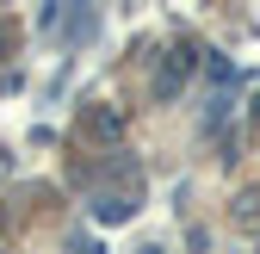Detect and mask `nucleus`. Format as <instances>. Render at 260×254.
<instances>
[{
	"label": "nucleus",
	"mask_w": 260,
	"mask_h": 254,
	"mask_svg": "<svg viewBox=\"0 0 260 254\" xmlns=\"http://www.w3.org/2000/svg\"><path fill=\"white\" fill-rule=\"evenodd\" d=\"M192 62H199L192 50H174V56H168V69L155 75V93H161V100H174V93L186 87V75H192Z\"/></svg>",
	"instance_id": "f257e3e1"
},
{
	"label": "nucleus",
	"mask_w": 260,
	"mask_h": 254,
	"mask_svg": "<svg viewBox=\"0 0 260 254\" xmlns=\"http://www.w3.org/2000/svg\"><path fill=\"white\" fill-rule=\"evenodd\" d=\"M130 211H137V199H124V193H118V199L106 193L100 205H93V217H100V224H124V217H130Z\"/></svg>",
	"instance_id": "f03ea898"
},
{
	"label": "nucleus",
	"mask_w": 260,
	"mask_h": 254,
	"mask_svg": "<svg viewBox=\"0 0 260 254\" xmlns=\"http://www.w3.org/2000/svg\"><path fill=\"white\" fill-rule=\"evenodd\" d=\"M236 224H242V230L260 224V193H242V199H236Z\"/></svg>",
	"instance_id": "7ed1b4c3"
},
{
	"label": "nucleus",
	"mask_w": 260,
	"mask_h": 254,
	"mask_svg": "<svg viewBox=\"0 0 260 254\" xmlns=\"http://www.w3.org/2000/svg\"><path fill=\"white\" fill-rule=\"evenodd\" d=\"M87 131L93 137H118V112H87Z\"/></svg>",
	"instance_id": "20e7f679"
},
{
	"label": "nucleus",
	"mask_w": 260,
	"mask_h": 254,
	"mask_svg": "<svg viewBox=\"0 0 260 254\" xmlns=\"http://www.w3.org/2000/svg\"><path fill=\"white\" fill-rule=\"evenodd\" d=\"M205 75H211V81H236V69H230L223 56H211V62H205Z\"/></svg>",
	"instance_id": "39448f33"
},
{
	"label": "nucleus",
	"mask_w": 260,
	"mask_h": 254,
	"mask_svg": "<svg viewBox=\"0 0 260 254\" xmlns=\"http://www.w3.org/2000/svg\"><path fill=\"white\" fill-rule=\"evenodd\" d=\"M137 254H161V248H155V242H149V248H137Z\"/></svg>",
	"instance_id": "423d86ee"
}]
</instances>
